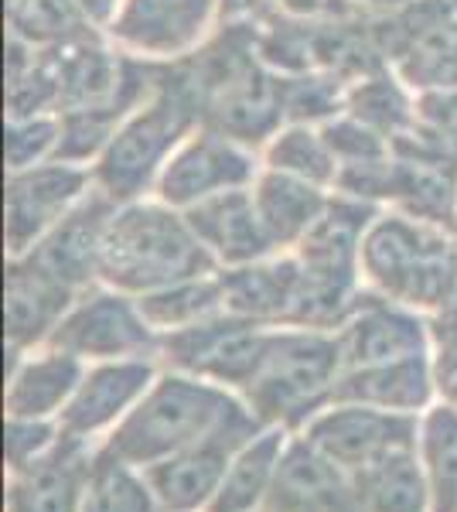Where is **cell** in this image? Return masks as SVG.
<instances>
[{
	"label": "cell",
	"mask_w": 457,
	"mask_h": 512,
	"mask_svg": "<svg viewBox=\"0 0 457 512\" xmlns=\"http://www.w3.org/2000/svg\"><path fill=\"white\" fill-rule=\"evenodd\" d=\"M239 410L243 403L232 400L219 386L198 383L188 376H164L103 437L96 451L127 461L134 468H147L222 431Z\"/></svg>",
	"instance_id": "cell-1"
},
{
	"label": "cell",
	"mask_w": 457,
	"mask_h": 512,
	"mask_svg": "<svg viewBox=\"0 0 457 512\" xmlns=\"http://www.w3.org/2000/svg\"><path fill=\"white\" fill-rule=\"evenodd\" d=\"M338 345L321 338H273L256 376L249 379V410L267 427H304L331 400Z\"/></svg>",
	"instance_id": "cell-2"
},
{
	"label": "cell",
	"mask_w": 457,
	"mask_h": 512,
	"mask_svg": "<svg viewBox=\"0 0 457 512\" xmlns=\"http://www.w3.org/2000/svg\"><path fill=\"white\" fill-rule=\"evenodd\" d=\"M263 420L249 407L239 410L222 431H215L205 441L191 444V448L171 454V458L157 461V465L140 468L151 485L161 512H205L209 502L219 492L222 478H226L232 458L243 444L253 441L263 431Z\"/></svg>",
	"instance_id": "cell-3"
},
{
	"label": "cell",
	"mask_w": 457,
	"mask_h": 512,
	"mask_svg": "<svg viewBox=\"0 0 457 512\" xmlns=\"http://www.w3.org/2000/svg\"><path fill=\"white\" fill-rule=\"evenodd\" d=\"M301 434L348 475H355L386 454L417 448L420 424L413 414H393V410L365 407V403H338V407L314 414Z\"/></svg>",
	"instance_id": "cell-4"
},
{
	"label": "cell",
	"mask_w": 457,
	"mask_h": 512,
	"mask_svg": "<svg viewBox=\"0 0 457 512\" xmlns=\"http://www.w3.org/2000/svg\"><path fill=\"white\" fill-rule=\"evenodd\" d=\"M96 451L86 437L65 434L31 461L24 472L11 475L7 485V512H82L89 472H93Z\"/></svg>",
	"instance_id": "cell-5"
},
{
	"label": "cell",
	"mask_w": 457,
	"mask_h": 512,
	"mask_svg": "<svg viewBox=\"0 0 457 512\" xmlns=\"http://www.w3.org/2000/svg\"><path fill=\"white\" fill-rule=\"evenodd\" d=\"M154 369L147 362H113V366H99L93 373L82 376L79 390L65 403L58 414L65 434L72 437H93L99 431H113L130 410L151 390Z\"/></svg>",
	"instance_id": "cell-6"
},
{
	"label": "cell",
	"mask_w": 457,
	"mask_h": 512,
	"mask_svg": "<svg viewBox=\"0 0 457 512\" xmlns=\"http://www.w3.org/2000/svg\"><path fill=\"white\" fill-rule=\"evenodd\" d=\"M270 342L273 338L246 332L243 325H226V328H185L168 345H174V362L185 366L188 373L209 376L215 383L249 386V379L260 369Z\"/></svg>",
	"instance_id": "cell-7"
},
{
	"label": "cell",
	"mask_w": 457,
	"mask_h": 512,
	"mask_svg": "<svg viewBox=\"0 0 457 512\" xmlns=\"http://www.w3.org/2000/svg\"><path fill=\"white\" fill-rule=\"evenodd\" d=\"M273 495L301 502L314 512H362L355 478L342 465H335L328 454L314 448L304 434L287 441L277 468V482H273Z\"/></svg>",
	"instance_id": "cell-8"
},
{
	"label": "cell",
	"mask_w": 457,
	"mask_h": 512,
	"mask_svg": "<svg viewBox=\"0 0 457 512\" xmlns=\"http://www.w3.org/2000/svg\"><path fill=\"white\" fill-rule=\"evenodd\" d=\"M144 315H134L120 297H96L93 304L79 308L69 321L55 328V345L69 355H89V359H113L130 355L147 345Z\"/></svg>",
	"instance_id": "cell-9"
},
{
	"label": "cell",
	"mask_w": 457,
	"mask_h": 512,
	"mask_svg": "<svg viewBox=\"0 0 457 512\" xmlns=\"http://www.w3.org/2000/svg\"><path fill=\"white\" fill-rule=\"evenodd\" d=\"M287 441V427L273 424L243 444L205 512H260L267 506Z\"/></svg>",
	"instance_id": "cell-10"
},
{
	"label": "cell",
	"mask_w": 457,
	"mask_h": 512,
	"mask_svg": "<svg viewBox=\"0 0 457 512\" xmlns=\"http://www.w3.org/2000/svg\"><path fill=\"white\" fill-rule=\"evenodd\" d=\"M430 400V373L420 355L386 366H365L352 376L335 379L331 403H365V407L393 410V414H417Z\"/></svg>",
	"instance_id": "cell-11"
},
{
	"label": "cell",
	"mask_w": 457,
	"mask_h": 512,
	"mask_svg": "<svg viewBox=\"0 0 457 512\" xmlns=\"http://www.w3.org/2000/svg\"><path fill=\"white\" fill-rule=\"evenodd\" d=\"M82 376L86 373L79 355L69 352H48L41 359L24 362L7 386V417L52 420L79 390Z\"/></svg>",
	"instance_id": "cell-12"
},
{
	"label": "cell",
	"mask_w": 457,
	"mask_h": 512,
	"mask_svg": "<svg viewBox=\"0 0 457 512\" xmlns=\"http://www.w3.org/2000/svg\"><path fill=\"white\" fill-rule=\"evenodd\" d=\"M362 512H430V485L417 448H400L355 472Z\"/></svg>",
	"instance_id": "cell-13"
},
{
	"label": "cell",
	"mask_w": 457,
	"mask_h": 512,
	"mask_svg": "<svg viewBox=\"0 0 457 512\" xmlns=\"http://www.w3.org/2000/svg\"><path fill=\"white\" fill-rule=\"evenodd\" d=\"M69 291L52 270H14L7 284V335L14 345H28L55 325L65 311Z\"/></svg>",
	"instance_id": "cell-14"
},
{
	"label": "cell",
	"mask_w": 457,
	"mask_h": 512,
	"mask_svg": "<svg viewBox=\"0 0 457 512\" xmlns=\"http://www.w3.org/2000/svg\"><path fill=\"white\" fill-rule=\"evenodd\" d=\"M417 454L430 485V512H457V407H437L420 420Z\"/></svg>",
	"instance_id": "cell-15"
},
{
	"label": "cell",
	"mask_w": 457,
	"mask_h": 512,
	"mask_svg": "<svg viewBox=\"0 0 457 512\" xmlns=\"http://www.w3.org/2000/svg\"><path fill=\"white\" fill-rule=\"evenodd\" d=\"M82 512H161V506L140 468L96 451Z\"/></svg>",
	"instance_id": "cell-16"
},
{
	"label": "cell",
	"mask_w": 457,
	"mask_h": 512,
	"mask_svg": "<svg viewBox=\"0 0 457 512\" xmlns=\"http://www.w3.org/2000/svg\"><path fill=\"white\" fill-rule=\"evenodd\" d=\"M423 345L420 325L393 315H372L362 318L352 328L345 345V359L352 366H386V362H400L417 355Z\"/></svg>",
	"instance_id": "cell-17"
},
{
	"label": "cell",
	"mask_w": 457,
	"mask_h": 512,
	"mask_svg": "<svg viewBox=\"0 0 457 512\" xmlns=\"http://www.w3.org/2000/svg\"><path fill=\"white\" fill-rule=\"evenodd\" d=\"M62 437V424L58 420H28V417H7L4 431V461L7 472L18 475L31 461H38L45 451L55 448Z\"/></svg>",
	"instance_id": "cell-18"
},
{
	"label": "cell",
	"mask_w": 457,
	"mask_h": 512,
	"mask_svg": "<svg viewBox=\"0 0 457 512\" xmlns=\"http://www.w3.org/2000/svg\"><path fill=\"white\" fill-rule=\"evenodd\" d=\"M219 287L215 284H195V287H174L168 294H157L140 301V315L151 325H188L198 315L215 308Z\"/></svg>",
	"instance_id": "cell-19"
},
{
	"label": "cell",
	"mask_w": 457,
	"mask_h": 512,
	"mask_svg": "<svg viewBox=\"0 0 457 512\" xmlns=\"http://www.w3.org/2000/svg\"><path fill=\"white\" fill-rule=\"evenodd\" d=\"M434 383H437L440 396L457 407V342L444 345V352H440L437 369H434Z\"/></svg>",
	"instance_id": "cell-20"
},
{
	"label": "cell",
	"mask_w": 457,
	"mask_h": 512,
	"mask_svg": "<svg viewBox=\"0 0 457 512\" xmlns=\"http://www.w3.org/2000/svg\"><path fill=\"white\" fill-rule=\"evenodd\" d=\"M263 512H314V509H307V506H301V502H290V499H284V495H273L270 492V499H267V506H263Z\"/></svg>",
	"instance_id": "cell-21"
},
{
	"label": "cell",
	"mask_w": 457,
	"mask_h": 512,
	"mask_svg": "<svg viewBox=\"0 0 457 512\" xmlns=\"http://www.w3.org/2000/svg\"><path fill=\"white\" fill-rule=\"evenodd\" d=\"M260 512H263V509H260Z\"/></svg>",
	"instance_id": "cell-22"
}]
</instances>
